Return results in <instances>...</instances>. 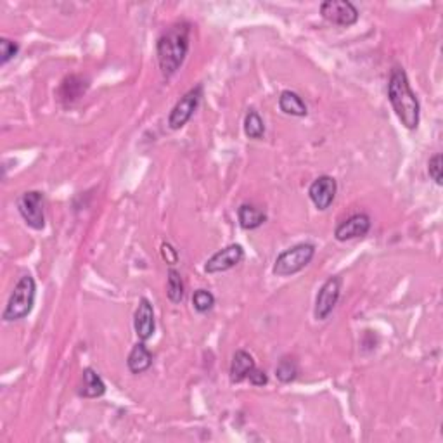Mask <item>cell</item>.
<instances>
[{
  "label": "cell",
  "mask_w": 443,
  "mask_h": 443,
  "mask_svg": "<svg viewBox=\"0 0 443 443\" xmlns=\"http://www.w3.org/2000/svg\"><path fill=\"white\" fill-rule=\"evenodd\" d=\"M320 14L338 26H351L358 21V9L348 0H326L320 4Z\"/></svg>",
  "instance_id": "52a82bcc"
},
{
  "label": "cell",
  "mask_w": 443,
  "mask_h": 443,
  "mask_svg": "<svg viewBox=\"0 0 443 443\" xmlns=\"http://www.w3.org/2000/svg\"><path fill=\"white\" fill-rule=\"evenodd\" d=\"M128 370L132 374H142L144 370H147L152 365V353L151 350L144 345V341L137 343L132 350H130L128 358H127Z\"/></svg>",
  "instance_id": "5bb4252c"
},
{
  "label": "cell",
  "mask_w": 443,
  "mask_h": 443,
  "mask_svg": "<svg viewBox=\"0 0 443 443\" xmlns=\"http://www.w3.org/2000/svg\"><path fill=\"white\" fill-rule=\"evenodd\" d=\"M193 305L196 308V312L206 314V312H210L215 307V296L210 291H206V289H198L193 295Z\"/></svg>",
  "instance_id": "7402d4cb"
},
{
  "label": "cell",
  "mask_w": 443,
  "mask_h": 443,
  "mask_svg": "<svg viewBox=\"0 0 443 443\" xmlns=\"http://www.w3.org/2000/svg\"><path fill=\"white\" fill-rule=\"evenodd\" d=\"M19 52V45L18 42L9 40V38H2L0 40V64L6 66L13 57H16Z\"/></svg>",
  "instance_id": "603a6c76"
},
{
  "label": "cell",
  "mask_w": 443,
  "mask_h": 443,
  "mask_svg": "<svg viewBox=\"0 0 443 443\" xmlns=\"http://www.w3.org/2000/svg\"><path fill=\"white\" fill-rule=\"evenodd\" d=\"M166 295L171 303H182V300H184L186 288H184V281H182V276L178 270H175V269L168 270Z\"/></svg>",
  "instance_id": "d6986e66"
},
{
  "label": "cell",
  "mask_w": 443,
  "mask_h": 443,
  "mask_svg": "<svg viewBox=\"0 0 443 443\" xmlns=\"http://www.w3.org/2000/svg\"><path fill=\"white\" fill-rule=\"evenodd\" d=\"M257 365H255L253 357H251L248 351L238 350L232 357L231 362V381L232 383H241L248 377V374L251 372Z\"/></svg>",
  "instance_id": "9a60e30c"
},
{
  "label": "cell",
  "mask_w": 443,
  "mask_h": 443,
  "mask_svg": "<svg viewBox=\"0 0 443 443\" xmlns=\"http://www.w3.org/2000/svg\"><path fill=\"white\" fill-rule=\"evenodd\" d=\"M35 279L32 276H23L18 281V284L14 286L13 293H11L7 307L2 314V319L6 322H14V320L25 319L32 312L33 305H35Z\"/></svg>",
  "instance_id": "3957f363"
},
{
  "label": "cell",
  "mask_w": 443,
  "mask_h": 443,
  "mask_svg": "<svg viewBox=\"0 0 443 443\" xmlns=\"http://www.w3.org/2000/svg\"><path fill=\"white\" fill-rule=\"evenodd\" d=\"M85 90H87V83L83 82L80 76H70V78L64 80L63 85H61L59 95L63 101L73 102L76 101V99L82 97V94H85Z\"/></svg>",
  "instance_id": "ac0fdd59"
},
{
  "label": "cell",
  "mask_w": 443,
  "mask_h": 443,
  "mask_svg": "<svg viewBox=\"0 0 443 443\" xmlns=\"http://www.w3.org/2000/svg\"><path fill=\"white\" fill-rule=\"evenodd\" d=\"M244 258V250L241 244H229L224 250L217 251L212 258H208V262L205 263V272L206 274H220L227 272V270L238 267Z\"/></svg>",
  "instance_id": "ba28073f"
},
{
  "label": "cell",
  "mask_w": 443,
  "mask_h": 443,
  "mask_svg": "<svg viewBox=\"0 0 443 443\" xmlns=\"http://www.w3.org/2000/svg\"><path fill=\"white\" fill-rule=\"evenodd\" d=\"M248 380H250V383L253 384V387H265V384L269 383V376L265 374V370H260L257 368L248 374Z\"/></svg>",
  "instance_id": "d4e9b609"
},
{
  "label": "cell",
  "mask_w": 443,
  "mask_h": 443,
  "mask_svg": "<svg viewBox=\"0 0 443 443\" xmlns=\"http://www.w3.org/2000/svg\"><path fill=\"white\" fill-rule=\"evenodd\" d=\"M336 193H338V184L331 175H320L308 187V196H310L315 208L320 212H326L334 203Z\"/></svg>",
  "instance_id": "30bf717a"
},
{
  "label": "cell",
  "mask_w": 443,
  "mask_h": 443,
  "mask_svg": "<svg viewBox=\"0 0 443 443\" xmlns=\"http://www.w3.org/2000/svg\"><path fill=\"white\" fill-rule=\"evenodd\" d=\"M315 255L314 244L310 243H300L296 246L289 248V250L282 251L279 255L276 263H274L272 272L279 277H288L293 274H298L303 270L308 263L312 262Z\"/></svg>",
  "instance_id": "277c9868"
},
{
  "label": "cell",
  "mask_w": 443,
  "mask_h": 443,
  "mask_svg": "<svg viewBox=\"0 0 443 443\" xmlns=\"http://www.w3.org/2000/svg\"><path fill=\"white\" fill-rule=\"evenodd\" d=\"M388 99L399 120L407 130H415L419 127L421 118V106L414 90L411 89L407 73L403 68L395 66L389 73L388 80Z\"/></svg>",
  "instance_id": "6da1fadb"
},
{
  "label": "cell",
  "mask_w": 443,
  "mask_h": 443,
  "mask_svg": "<svg viewBox=\"0 0 443 443\" xmlns=\"http://www.w3.org/2000/svg\"><path fill=\"white\" fill-rule=\"evenodd\" d=\"M442 165H443V156L438 152V154H435L433 158L427 162V174H430V177L433 178L435 182H437L438 186L443 184L442 181Z\"/></svg>",
  "instance_id": "cb8c5ba5"
},
{
  "label": "cell",
  "mask_w": 443,
  "mask_h": 443,
  "mask_svg": "<svg viewBox=\"0 0 443 443\" xmlns=\"http://www.w3.org/2000/svg\"><path fill=\"white\" fill-rule=\"evenodd\" d=\"M133 329H135L137 338L140 341H147L154 334V308H152V303L147 298H140L139 300V305L135 308V315H133Z\"/></svg>",
  "instance_id": "8fae6325"
},
{
  "label": "cell",
  "mask_w": 443,
  "mask_h": 443,
  "mask_svg": "<svg viewBox=\"0 0 443 443\" xmlns=\"http://www.w3.org/2000/svg\"><path fill=\"white\" fill-rule=\"evenodd\" d=\"M339 291H341V281L339 277H329L319 289V295L315 300L314 315L317 320H326L334 310L336 303L339 300Z\"/></svg>",
  "instance_id": "9c48e42d"
},
{
  "label": "cell",
  "mask_w": 443,
  "mask_h": 443,
  "mask_svg": "<svg viewBox=\"0 0 443 443\" xmlns=\"http://www.w3.org/2000/svg\"><path fill=\"white\" fill-rule=\"evenodd\" d=\"M201 97H203V87L201 85L194 87L184 97H181V101L174 106V109L170 111V116H168V125L171 130L182 128L193 118L194 111L200 106Z\"/></svg>",
  "instance_id": "8992f818"
},
{
  "label": "cell",
  "mask_w": 443,
  "mask_h": 443,
  "mask_svg": "<svg viewBox=\"0 0 443 443\" xmlns=\"http://www.w3.org/2000/svg\"><path fill=\"white\" fill-rule=\"evenodd\" d=\"M279 108H281L282 113L291 114V116L303 118L308 114V108L303 99H301V95L293 92V90L281 92V95H279Z\"/></svg>",
  "instance_id": "2e32d148"
},
{
  "label": "cell",
  "mask_w": 443,
  "mask_h": 443,
  "mask_svg": "<svg viewBox=\"0 0 443 443\" xmlns=\"http://www.w3.org/2000/svg\"><path fill=\"white\" fill-rule=\"evenodd\" d=\"M162 257L168 263V265H175V263L178 262L177 250H175V248L171 246L170 243H163L162 244Z\"/></svg>",
  "instance_id": "484cf974"
},
{
  "label": "cell",
  "mask_w": 443,
  "mask_h": 443,
  "mask_svg": "<svg viewBox=\"0 0 443 443\" xmlns=\"http://www.w3.org/2000/svg\"><path fill=\"white\" fill-rule=\"evenodd\" d=\"M276 376L277 380L281 381V383L288 384V383H293V381L298 377V364L296 360H293V358L289 357H284L279 360L277 368H276Z\"/></svg>",
  "instance_id": "44dd1931"
},
{
  "label": "cell",
  "mask_w": 443,
  "mask_h": 443,
  "mask_svg": "<svg viewBox=\"0 0 443 443\" xmlns=\"http://www.w3.org/2000/svg\"><path fill=\"white\" fill-rule=\"evenodd\" d=\"M239 224L244 231H255L267 222V215L253 205H241L238 210Z\"/></svg>",
  "instance_id": "e0dca14e"
},
{
  "label": "cell",
  "mask_w": 443,
  "mask_h": 443,
  "mask_svg": "<svg viewBox=\"0 0 443 443\" xmlns=\"http://www.w3.org/2000/svg\"><path fill=\"white\" fill-rule=\"evenodd\" d=\"M244 133H246V137L255 140L265 135V123L255 109H251L244 118Z\"/></svg>",
  "instance_id": "ffe728a7"
},
{
  "label": "cell",
  "mask_w": 443,
  "mask_h": 443,
  "mask_svg": "<svg viewBox=\"0 0 443 443\" xmlns=\"http://www.w3.org/2000/svg\"><path fill=\"white\" fill-rule=\"evenodd\" d=\"M370 217L368 213H355V215L348 217L343 220L341 224L336 227L334 238L338 241H350L357 238H364L370 231Z\"/></svg>",
  "instance_id": "7c38bea8"
},
{
  "label": "cell",
  "mask_w": 443,
  "mask_h": 443,
  "mask_svg": "<svg viewBox=\"0 0 443 443\" xmlns=\"http://www.w3.org/2000/svg\"><path fill=\"white\" fill-rule=\"evenodd\" d=\"M45 198L40 190H28L18 200L19 215L23 217L28 227L42 231L45 227V212H44Z\"/></svg>",
  "instance_id": "5b68a950"
},
{
  "label": "cell",
  "mask_w": 443,
  "mask_h": 443,
  "mask_svg": "<svg viewBox=\"0 0 443 443\" xmlns=\"http://www.w3.org/2000/svg\"><path fill=\"white\" fill-rule=\"evenodd\" d=\"M106 393V384L102 377L92 368L82 370V384H80L78 395L83 399H99Z\"/></svg>",
  "instance_id": "4fadbf2b"
},
{
  "label": "cell",
  "mask_w": 443,
  "mask_h": 443,
  "mask_svg": "<svg viewBox=\"0 0 443 443\" xmlns=\"http://www.w3.org/2000/svg\"><path fill=\"white\" fill-rule=\"evenodd\" d=\"M189 33L190 26L187 23H177L163 32L156 42L159 70L166 78L177 73L184 64L187 52H189Z\"/></svg>",
  "instance_id": "7a4b0ae2"
}]
</instances>
